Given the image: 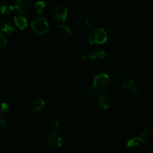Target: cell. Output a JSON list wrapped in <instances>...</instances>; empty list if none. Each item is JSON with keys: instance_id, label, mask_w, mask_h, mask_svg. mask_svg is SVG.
<instances>
[{"instance_id": "obj_22", "label": "cell", "mask_w": 153, "mask_h": 153, "mask_svg": "<svg viewBox=\"0 0 153 153\" xmlns=\"http://www.w3.org/2000/svg\"><path fill=\"white\" fill-rule=\"evenodd\" d=\"M9 123L5 119L3 118H0V129L1 130H6L8 128Z\"/></svg>"}, {"instance_id": "obj_25", "label": "cell", "mask_w": 153, "mask_h": 153, "mask_svg": "<svg viewBox=\"0 0 153 153\" xmlns=\"http://www.w3.org/2000/svg\"><path fill=\"white\" fill-rule=\"evenodd\" d=\"M0 118H1V117H0Z\"/></svg>"}, {"instance_id": "obj_14", "label": "cell", "mask_w": 153, "mask_h": 153, "mask_svg": "<svg viewBox=\"0 0 153 153\" xmlns=\"http://www.w3.org/2000/svg\"><path fill=\"white\" fill-rule=\"evenodd\" d=\"M58 32L60 33L62 35H65V36H68L72 34V29L69 25H60L58 26Z\"/></svg>"}, {"instance_id": "obj_8", "label": "cell", "mask_w": 153, "mask_h": 153, "mask_svg": "<svg viewBox=\"0 0 153 153\" xmlns=\"http://www.w3.org/2000/svg\"><path fill=\"white\" fill-rule=\"evenodd\" d=\"M47 141L55 147H60L62 146L64 139H63V136L60 133L55 131V132H52L48 134Z\"/></svg>"}, {"instance_id": "obj_1", "label": "cell", "mask_w": 153, "mask_h": 153, "mask_svg": "<svg viewBox=\"0 0 153 153\" xmlns=\"http://www.w3.org/2000/svg\"><path fill=\"white\" fill-rule=\"evenodd\" d=\"M31 26L35 32L43 34L49 30V24L44 16H37L31 19Z\"/></svg>"}, {"instance_id": "obj_9", "label": "cell", "mask_w": 153, "mask_h": 153, "mask_svg": "<svg viewBox=\"0 0 153 153\" xmlns=\"http://www.w3.org/2000/svg\"><path fill=\"white\" fill-rule=\"evenodd\" d=\"M31 1L28 0H16L13 7L19 13H25L29 10Z\"/></svg>"}, {"instance_id": "obj_24", "label": "cell", "mask_w": 153, "mask_h": 153, "mask_svg": "<svg viewBox=\"0 0 153 153\" xmlns=\"http://www.w3.org/2000/svg\"><path fill=\"white\" fill-rule=\"evenodd\" d=\"M7 43V38L3 34L0 33V49H2Z\"/></svg>"}, {"instance_id": "obj_7", "label": "cell", "mask_w": 153, "mask_h": 153, "mask_svg": "<svg viewBox=\"0 0 153 153\" xmlns=\"http://www.w3.org/2000/svg\"><path fill=\"white\" fill-rule=\"evenodd\" d=\"M112 102V99L110 94L106 91L100 92L97 97V103L100 108L107 109L110 107Z\"/></svg>"}, {"instance_id": "obj_5", "label": "cell", "mask_w": 153, "mask_h": 153, "mask_svg": "<svg viewBox=\"0 0 153 153\" xmlns=\"http://www.w3.org/2000/svg\"><path fill=\"white\" fill-rule=\"evenodd\" d=\"M146 145V140L140 137H135L129 139L127 141L126 146L128 149L133 152H138L143 150Z\"/></svg>"}, {"instance_id": "obj_2", "label": "cell", "mask_w": 153, "mask_h": 153, "mask_svg": "<svg viewBox=\"0 0 153 153\" xmlns=\"http://www.w3.org/2000/svg\"><path fill=\"white\" fill-rule=\"evenodd\" d=\"M108 39V33L102 28H97L90 33L89 41L91 44H102Z\"/></svg>"}, {"instance_id": "obj_16", "label": "cell", "mask_w": 153, "mask_h": 153, "mask_svg": "<svg viewBox=\"0 0 153 153\" xmlns=\"http://www.w3.org/2000/svg\"><path fill=\"white\" fill-rule=\"evenodd\" d=\"M85 22L86 25L91 28H94L97 25V19H96L95 16L92 14H89L86 16L85 19Z\"/></svg>"}, {"instance_id": "obj_10", "label": "cell", "mask_w": 153, "mask_h": 153, "mask_svg": "<svg viewBox=\"0 0 153 153\" xmlns=\"http://www.w3.org/2000/svg\"><path fill=\"white\" fill-rule=\"evenodd\" d=\"M106 55H107V53L103 49H94L87 55V57H88V58H90L93 61H99L104 59L106 57Z\"/></svg>"}, {"instance_id": "obj_3", "label": "cell", "mask_w": 153, "mask_h": 153, "mask_svg": "<svg viewBox=\"0 0 153 153\" xmlns=\"http://www.w3.org/2000/svg\"><path fill=\"white\" fill-rule=\"evenodd\" d=\"M68 9L65 4L58 3L53 7L52 10V18L58 22H64L67 19Z\"/></svg>"}, {"instance_id": "obj_11", "label": "cell", "mask_w": 153, "mask_h": 153, "mask_svg": "<svg viewBox=\"0 0 153 153\" xmlns=\"http://www.w3.org/2000/svg\"><path fill=\"white\" fill-rule=\"evenodd\" d=\"M15 25H13V22L10 20H2L0 22V30L2 32L7 33V34H10L11 32L15 31Z\"/></svg>"}, {"instance_id": "obj_19", "label": "cell", "mask_w": 153, "mask_h": 153, "mask_svg": "<svg viewBox=\"0 0 153 153\" xmlns=\"http://www.w3.org/2000/svg\"><path fill=\"white\" fill-rule=\"evenodd\" d=\"M117 75L119 76V77L121 79H123V80L126 81L128 79V72H127L126 69L125 67H120V68L118 70Z\"/></svg>"}, {"instance_id": "obj_15", "label": "cell", "mask_w": 153, "mask_h": 153, "mask_svg": "<svg viewBox=\"0 0 153 153\" xmlns=\"http://www.w3.org/2000/svg\"><path fill=\"white\" fill-rule=\"evenodd\" d=\"M13 10H14L13 5L9 3L3 4L1 7V12L4 15H10L13 12Z\"/></svg>"}, {"instance_id": "obj_6", "label": "cell", "mask_w": 153, "mask_h": 153, "mask_svg": "<svg viewBox=\"0 0 153 153\" xmlns=\"http://www.w3.org/2000/svg\"><path fill=\"white\" fill-rule=\"evenodd\" d=\"M123 88L129 95H137L140 92V88L136 82L132 79H127L123 83Z\"/></svg>"}, {"instance_id": "obj_23", "label": "cell", "mask_w": 153, "mask_h": 153, "mask_svg": "<svg viewBox=\"0 0 153 153\" xmlns=\"http://www.w3.org/2000/svg\"><path fill=\"white\" fill-rule=\"evenodd\" d=\"M50 125L52 128H54L55 130H58V128H59V126H60V121L58 119H52L50 121Z\"/></svg>"}, {"instance_id": "obj_4", "label": "cell", "mask_w": 153, "mask_h": 153, "mask_svg": "<svg viewBox=\"0 0 153 153\" xmlns=\"http://www.w3.org/2000/svg\"><path fill=\"white\" fill-rule=\"evenodd\" d=\"M109 76L105 72L100 71L96 73L93 80V87L97 89H103L108 85Z\"/></svg>"}, {"instance_id": "obj_21", "label": "cell", "mask_w": 153, "mask_h": 153, "mask_svg": "<svg viewBox=\"0 0 153 153\" xmlns=\"http://www.w3.org/2000/svg\"><path fill=\"white\" fill-rule=\"evenodd\" d=\"M9 110V105L6 102L0 103V114H6Z\"/></svg>"}, {"instance_id": "obj_18", "label": "cell", "mask_w": 153, "mask_h": 153, "mask_svg": "<svg viewBox=\"0 0 153 153\" xmlns=\"http://www.w3.org/2000/svg\"><path fill=\"white\" fill-rule=\"evenodd\" d=\"M34 8L37 13H42L46 9V3L43 1H37L34 4Z\"/></svg>"}, {"instance_id": "obj_17", "label": "cell", "mask_w": 153, "mask_h": 153, "mask_svg": "<svg viewBox=\"0 0 153 153\" xmlns=\"http://www.w3.org/2000/svg\"><path fill=\"white\" fill-rule=\"evenodd\" d=\"M95 93V88L92 86H86L82 91V95L85 97H91Z\"/></svg>"}, {"instance_id": "obj_13", "label": "cell", "mask_w": 153, "mask_h": 153, "mask_svg": "<svg viewBox=\"0 0 153 153\" xmlns=\"http://www.w3.org/2000/svg\"><path fill=\"white\" fill-rule=\"evenodd\" d=\"M14 22L16 25H17L19 28H25L28 25V22H27V19L25 16H22V15H16L14 16Z\"/></svg>"}, {"instance_id": "obj_20", "label": "cell", "mask_w": 153, "mask_h": 153, "mask_svg": "<svg viewBox=\"0 0 153 153\" xmlns=\"http://www.w3.org/2000/svg\"><path fill=\"white\" fill-rule=\"evenodd\" d=\"M152 129L150 128H146L142 131L141 134H140V137L143 138V140H146V139L149 138L150 135L152 134Z\"/></svg>"}, {"instance_id": "obj_12", "label": "cell", "mask_w": 153, "mask_h": 153, "mask_svg": "<svg viewBox=\"0 0 153 153\" xmlns=\"http://www.w3.org/2000/svg\"><path fill=\"white\" fill-rule=\"evenodd\" d=\"M45 100L43 98L40 97H37L34 100H32L31 103V110L33 111H38L41 110L43 107L45 106Z\"/></svg>"}]
</instances>
